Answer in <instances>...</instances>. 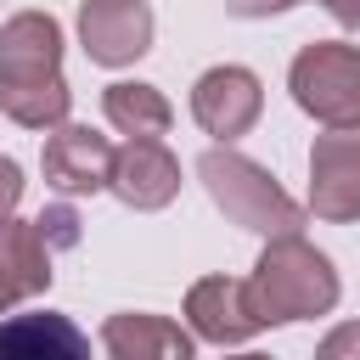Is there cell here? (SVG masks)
<instances>
[{
  "instance_id": "ba28073f",
  "label": "cell",
  "mask_w": 360,
  "mask_h": 360,
  "mask_svg": "<svg viewBox=\"0 0 360 360\" xmlns=\"http://www.w3.org/2000/svg\"><path fill=\"white\" fill-rule=\"evenodd\" d=\"M107 112H112V124L146 129V135H158V129L169 124V107H163L146 84H112V90H107Z\"/></svg>"
},
{
  "instance_id": "30bf717a",
  "label": "cell",
  "mask_w": 360,
  "mask_h": 360,
  "mask_svg": "<svg viewBox=\"0 0 360 360\" xmlns=\"http://www.w3.org/2000/svg\"><path fill=\"white\" fill-rule=\"evenodd\" d=\"M281 6H292V0H231V11H242V17H253V11H281Z\"/></svg>"
},
{
  "instance_id": "6da1fadb",
  "label": "cell",
  "mask_w": 360,
  "mask_h": 360,
  "mask_svg": "<svg viewBox=\"0 0 360 360\" xmlns=\"http://www.w3.org/2000/svg\"><path fill=\"white\" fill-rule=\"evenodd\" d=\"M292 84H298V101L309 112H326V118H354L360 112V56L354 51L321 45V51L298 56Z\"/></svg>"
},
{
  "instance_id": "8992f818",
  "label": "cell",
  "mask_w": 360,
  "mask_h": 360,
  "mask_svg": "<svg viewBox=\"0 0 360 360\" xmlns=\"http://www.w3.org/2000/svg\"><path fill=\"white\" fill-rule=\"evenodd\" d=\"M101 169H107V146L90 129H62L51 141V152H45V174L62 191H96L101 186Z\"/></svg>"
},
{
  "instance_id": "5b68a950",
  "label": "cell",
  "mask_w": 360,
  "mask_h": 360,
  "mask_svg": "<svg viewBox=\"0 0 360 360\" xmlns=\"http://www.w3.org/2000/svg\"><path fill=\"white\" fill-rule=\"evenodd\" d=\"M107 354L112 360H191V343L152 315H118L107 321Z\"/></svg>"
},
{
  "instance_id": "277c9868",
  "label": "cell",
  "mask_w": 360,
  "mask_h": 360,
  "mask_svg": "<svg viewBox=\"0 0 360 360\" xmlns=\"http://www.w3.org/2000/svg\"><path fill=\"white\" fill-rule=\"evenodd\" d=\"M146 6L141 0H90L84 6V39L96 62H129L146 51Z\"/></svg>"
},
{
  "instance_id": "9c48e42d",
  "label": "cell",
  "mask_w": 360,
  "mask_h": 360,
  "mask_svg": "<svg viewBox=\"0 0 360 360\" xmlns=\"http://www.w3.org/2000/svg\"><path fill=\"white\" fill-rule=\"evenodd\" d=\"M17 191H22L17 163H0V208H11V202H17Z\"/></svg>"
},
{
  "instance_id": "7c38bea8",
  "label": "cell",
  "mask_w": 360,
  "mask_h": 360,
  "mask_svg": "<svg viewBox=\"0 0 360 360\" xmlns=\"http://www.w3.org/2000/svg\"><path fill=\"white\" fill-rule=\"evenodd\" d=\"M248 360H259V354H248Z\"/></svg>"
},
{
  "instance_id": "52a82bcc",
  "label": "cell",
  "mask_w": 360,
  "mask_h": 360,
  "mask_svg": "<svg viewBox=\"0 0 360 360\" xmlns=\"http://www.w3.org/2000/svg\"><path fill=\"white\" fill-rule=\"evenodd\" d=\"M118 191H124L129 202H163V197L174 191V163H169L158 146L124 152V163H118Z\"/></svg>"
},
{
  "instance_id": "3957f363",
  "label": "cell",
  "mask_w": 360,
  "mask_h": 360,
  "mask_svg": "<svg viewBox=\"0 0 360 360\" xmlns=\"http://www.w3.org/2000/svg\"><path fill=\"white\" fill-rule=\"evenodd\" d=\"M264 321H292V315H309V309H326L332 304V276H326V259L304 253L298 248V270H281L276 253H264Z\"/></svg>"
},
{
  "instance_id": "7a4b0ae2",
  "label": "cell",
  "mask_w": 360,
  "mask_h": 360,
  "mask_svg": "<svg viewBox=\"0 0 360 360\" xmlns=\"http://www.w3.org/2000/svg\"><path fill=\"white\" fill-rule=\"evenodd\" d=\"M0 360H90V338L56 309H22L0 321Z\"/></svg>"
},
{
  "instance_id": "8fae6325",
  "label": "cell",
  "mask_w": 360,
  "mask_h": 360,
  "mask_svg": "<svg viewBox=\"0 0 360 360\" xmlns=\"http://www.w3.org/2000/svg\"><path fill=\"white\" fill-rule=\"evenodd\" d=\"M332 6H338V17H343V22H360V0H332Z\"/></svg>"
}]
</instances>
